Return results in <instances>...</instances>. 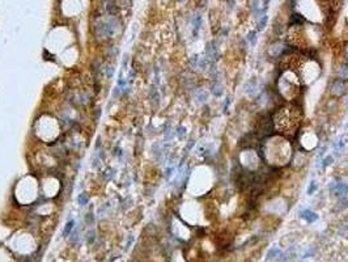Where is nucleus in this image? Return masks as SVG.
I'll return each mask as SVG.
<instances>
[{"instance_id":"9d476101","label":"nucleus","mask_w":348,"mask_h":262,"mask_svg":"<svg viewBox=\"0 0 348 262\" xmlns=\"http://www.w3.org/2000/svg\"><path fill=\"white\" fill-rule=\"evenodd\" d=\"M318 189V183L316 181H312L310 183H309V187H308V195H312V194L314 191H317Z\"/></svg>"},{"instance_id":"6ab92c4d","label":"nucleus","mask_w":348,"mask_h":262,"mask_svg":"<svg viewBox=\"0 0 348 262\" xmlns=\"http://www.w3.org/2000/svg\"><path fill=\"white\" fill-rule=\"evenodd\" d=\"M347 127H348V122H347Z\"/></svg>"},{"instance_id":"a211bd4d","label":"nucleus","mask_w":348,"mask_h":262,"mask_svg":"<svg viewBox=\"0 0 348 262\" xmlns=\"http://www.w3.org/2000/svg\"><path fill=\"white\" fill-rule=\"evenodd\" d=\"M268 2H270V0H263V4H264V7H267V4H268Z\"/></svg>"},{"instance_id":"f03ea898","label":"nucleus","mask_w":348,"mask_h":262,"mask_svg":"<svg viewBox=\"0 0 348 262\" xmlns=\"http://www.w3.org/2000/svg\"><path fill=\"white\" fill-rule=\"evenodd\" d=\"M206 54H207L208 60H217L219 59V49L216 47V45H215L213 42L207 43Z\"/></svg>"},{"instance_id":"20e7f679","label":"nucleus","mask_w":348,"mask_h":262,"mask_svg":"<svg viewBox=\"0 0 348 262\" xmlns=\"http://www.w3.org/2000/svg\"><path fill=\"white\" fill-rule=\"evenodd\" d=\"M211 92H212L213 96L220 97L223 94V84L219 80H215L212 83V85H211Z\"/></svg>"},{"instance_id":"423d86ee","label":"nucleus","mask_w":348,"mask_h":262,"mask_svg":"<svg viewBox=\"0 0 348 262\" xmlns=\"http://www.w3.org/2000/svg\"><path fill=\"white\" fill-rule=\"evenodd\" d=\"M346 146H347V139L344 136H342V138H339L338 140L334 143V149H335V151H342V149H343Z\"/></svg>"},{"instance_id":"9b49d317","label":"nucleus","mask_w":348,"mask_h":262,"mask_svg":"<svg viewBox=\"0 0 348 262\" xmlns=\"http://www.w3.org/2000/svg\"><path fill=\"white\" fill-rule=\"evenodd\" d=\"M246 40H247L249 42H250L251 46H254V45H255V42H257V33H255V32H250V33L247 34V38H246Z\"/></svg>"},{"instance_id":"6e6552de","label":"nucleus","mask_w":348,"mask_h":262,"mask_svg":"<svg viewBox=\"0 0 348 262\" xmlns=\"http://www.w3.org/2000/svg\"><path fill=\"white\" fill-rule=\"evenodd\" d=\"M343 88H344V85H343V83H342L340 80H338V81H336V83H335V84H334V87H333V89H334V93H338V94H342V93H343V92H344V89H343Z\"/></svg>"},{"instance_id":"f8f14e48","label":"nucleus","mask_w":348,"mask_h":262,"mask_svg":"<svg viewBox=\"0 0 348 262\" xmlns=\"http://www.w3.org/2000/svg\"><path fill=\"white\" fill-rule=\"evenodd\" d=\"M266 24H267V16L264 15V16H262V17H261V20L258 21V29L263 30L264 28H266Z\"/></svg>"},{"instance_id":"dca6fc26","label":"nucleus","mask_w":348,"mask_h":262,"mask_svg":"<svg viewBox=\"0 0 348 262\" xmlns=\"http://www.w3.org/2000/svg\"><path fill=\"white\" fill-rule=\"evenodd\" d=\"M229 104H230V97H226V98L224 100V111H225V113H228V106H229Z\"/></svg>"},{"instance_id":"7ed1b4c3","label":"nucleus","mask_w":348,"mask_h":262,"mask_svg":"<svg viewBox=\"0 0 348 262\" xmlns=\"http://www.w3.org/2000/svg\"><path fill=\"white\" fill-rule=\"evenodd\" d=\"M301 218L305 219L309 223H313L314 220L318 219V215L316 213H313L312 210H304V211H301Z\"/></svg>"},{"instance_id":"39448f33","label":"nucleus","mask_w":348,"mask_h":262,"mask_svg":"<svg viewBox=\"0 0 348 262\" xmlns=\"http://www.w3.org/2000/svg\"><path fill=\"white\" fill-rule=\"evenodd\" d=\"M255 89H257V80L254 79V77L245 83V93L251 94V96H253L254 92H255Z\"/></svg>"},{"instance_id":"ddd939ff","label":"nucleus","mask_w":348,"mask_h":262,"mask_svg":"<svg viewBox=\"0 0 348 262\" xmlns=\"http://www.w3.org/2000/svg\"><path fill=\"white\" fill-rule=\"evenodd\" d=\"M175 134H177V136H178L179 139H183V138H185V135H186V129H185L183 126H179L178 129H177Z\"/></svg>"},{"instance_id":"0eeeda50","label":"nucleus","mask_w":348,"mask_h":262,"mask_svg":"<svg viewBox=\"0 0 348 262\" xmlns=\"http://www.w3.org/2000/svg\"><path fill=\"white\" fill-rule=\"evenodd\" d=\"M196 100L199 102H204L208 100V93L204 91V89H199V91L196 92Z\"/></svg>"},{"instance_id":"f257e3e1","label":"nucleus","mask_w":348,"mask_h":262,"mask_svg":"<svg viewBox=\"0 0 348 262\" xmlns=\"http://www.w3.org/2000/svg\"><path fill=\"white\" fill-rule=\"evenodd\" d=\"M329 187H330V191L338 197L346 195L348 193V185H346L343 182H331Z\"/></svg>"},{"instance_id":"f3484780","label":"nucleus","mask_w":348,"mask_h":262,"mask_svg":"<svg viewBox=\"0 0 348 262\" xmlns=\"http://www.w3.org/2000/svg\"><path fill=\"white\" fill-rule=\"evenodd\" d=\"M173 170H174L173 168H168V169H166V173H165V177H166L168 180H169V178L173 176Z\"/></svg>"},{"instance_id":"4468645a","label":"nucleus","mask_w":348,"mask_h":262,"mask_svg":"<svg viewBox=\"0 0 348 262\" xmlns=\"http://www.w3.org/2000/svg\"><path fill=\"white\" fill-rule=\"evenodd\" d=\"M333 161H334V159H333V156L331 155H329L327 157H325L323 159V161H322V165L323 166H327V165H331L333 164Z\"/></svg>"},{"instance_id":"1a4fd4ad","label":"nucleus","mask_w":348,"mask_h":262,"mask_svg":"<svg viewBox=\"0 0 348 262\" xmlns=\"http://www.w3.org/2000/svg\"><path fill=\"white\" fill-rule=\"evenodd\" d=\"M77 202H79L80 206H86L88 202H89V198H88L86 194H80L79 198H77Z\"/></svg>"},{"instance_id":"2eb2a0df","label":"nucleus","mask_w":348,"mask_h":262,"mask_svg":"<svg viewBox=\"0 0 348 262\" xmlns=\"http://www.w3.org/2000/svg\"><path fill=\"white\" fill-rule=\"evenodd\" d=\"M73 228V220L72 221H68L67 225H65V230H64V235H68V232Z\"/></svg>"}]
</instances>
